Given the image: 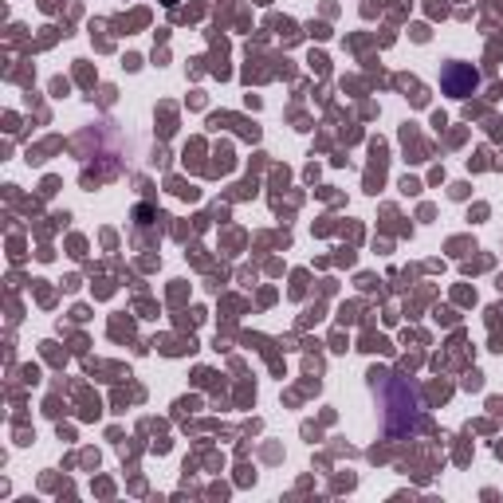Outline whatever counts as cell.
Returning a JSON list of instances; mask_svg holds the SVG:
<instances>
[{"instance_id": "obj_1", "label": "cell", "mask_w": 503, "mask_h": 503, "mask_svg": "<svg viewBox=\"0 0 503 503\" xmlns=\"http://www.w3.org/2000/svg\"><path fill=\"white\" fill-rule=\"evenodd\" d=\"M475 83H480V75H475V71H468V67H452V71L444 75V87H448V95H452V98L472 95Z\"/></svg>"}]
</instances>
